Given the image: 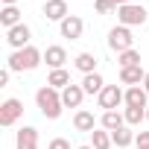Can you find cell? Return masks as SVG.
<instances>
[{
	"label": "cell",
	"instance_id": "1",
	"mask_svg": "<svg viewBox=\"0 0 149 149\" xmlns=\"http://www.w3.org/2000/svg\"><path fill=\"white\" fill-rule=\"evenodd\" d=\"M41 61H44V53L29 44V47H24V50H12L9 58H6V67H9L12 73H24V70H35Z\"/></svg>",
	"mask_w": 149,
	"mask_h": 149
},
{
	"label": "cell",
	"instance_id": "2",
	"mask_svg": "<svg viewBox=\"0 0 149 149\" xmlns=\"http://www.w3.org/2000/svg\"><path fill=\"white\" fill-rule=\"evenodd\" d=\"M35 105H38V111L47 117V120H58L61 117V91H56V88H50V85H44V88H38V94H35Z\"/></svg>",
	"mask_w": 149,
	"mask_h": 149
},
{
	"label": "cell",
	"instance_id": "3",
	"mask_svg": "<svg viewBox=\"0 0 149 149\" xmlns=\"http://www.w3.org/2000/svg\"><path fill=\"white\" fill-rule=\"evenodd\" d=\"M108 47L120 56V53H126V50H134V38H132V29L129 26H111L108 29Z\"/></svg>",
	"mask_w": 149,
	"mask_h": 149
},
{
	"label": "cell",
	"instance_id": "4",
	"mask_svg": "<svg viewBox=\"0 0 149 149\" xmlns=\"http://www.w3.org/2000/svg\"><path fill=\"white\" fill-rule=\"evenodd\" d=\"M146 18H149V12H146L143 6H134V3L117 9V21H120L123 26H140V24H146Z\"/></svg>",
	"mask_w": 149,
	"mask_h": 149
},
{
	"label": "cell",
	"instance_id": "5",
	"mask_svg": "<svg viewBox=\"0 0 149 149\" xmlns=\"http://www.w3.org/2000/svg\"><path fill=\"white\" fill-rule=\"evenodd\" d=\"M97 102H100V108H102V111H117V105H120V102H126V91H123L120 85H105V88H102V94L97 97Z\"/></svg>",
	"mask_w": 149,
	"mask_h": 149
},
{
	"label": "cell",
	"instance_id": "6",
	"mask_svg": "<svg viewBox=\"0 0 149 149\" xmlns=\"http://www.w3.org/2000/svg\"><path fill=\"white\" fill-rule=\"evenodd\" d=\"M21 114H24V102L21 100H15V97L3 100V105H0V126H15L21 120Z\"/></svg>",
	"mask_w": 149,
	"mask_h": 149
},
{
	"label": "cell",
	"instance_id": "7",
	"mask_svg": "<svg viewBox=\"0 0 149 149\" xmlns=\"http://www.w3.org/2000/svg\"><path fill=\"white\" fill-rule=\"evenodd\" d=\"M29 38H32V29H29L26 24H18V26L6 29V44H9L12 50H24V47H29Z\"/></svg>",
	"mask_w": 149,
	"mask_h": 149
},
{
	"label": "cell",
	"instance_id": "8",
	"mask_svg": "<svg viewBox=\"0 0 149 149\" xmlns=\"http://www.w3.org/2000/svg\"><path fill=\"white\" fill-rule=\"evenodd\" d=\"M58 29H61V38H70V41H76V38H82L85 21H82L79 15H67V18L58 24Z\"/></svg>",
	"mask_w": 149,
	"mask_h": 149
},
{
	"label": "cell",
	"instance_id": "9",
	"mask_svg": "<svg viewBox=\"0 0 149 149\" xmlns=\"http://www.w3.org/2000/svg\"><path fill=\"white\" fill-rule=\"evenodd\" d=\"M82 100H85V91H82V85H67L64 91H61V105L64 108H79L82 105Z\"/></svg>",
	"mask_w": 149,
	"mask_h": 149
},
{
	"label": "cell",
	"instance_id": "10",
	"mask_svg": "<svg viewBox=\"0 0 149 149\" xmlns=\"http://www.w3.org/2000/svg\"><path fill=\"white\" fill-rule=\"evenodd\" d=\"M44 61H47L53 70H61V67H64V61H67V50H64V47H58V44H50V47L44 50Z\"/></svg>",
	"mask_w": 149,
	"mask_h": 149
},
{
	"label": "cell",
	"instance_id": "11",
	"mask_svg": "<svg viewBox=\"0 0 149 149\" xmlns=\"http://www.w3.org/2000/svg\"><path fill=\"white\" fill-rule=\"evenodd\" d=\"M149 94L143 91V85H134V88H126V108H149Z\"/></svg>",
	"mask_w": 149,
	"mask_h": 149
},
{
	"label": "cell",
	"instance_id": "12",
	"mask_svg": "<svg viewBox=\"0 0 149 149\" xmlns=\"http://www.w3.org/2000/svg\"><path fill=\"white\" fill-rule=\"evenodd\" d=\"M15 149H38V129L24 126L15 137Z\"/></svg>",
	"mask_w": 149,
	"mask_h": 149
},
{
	"label": "cell",
	"instance_id": "13",
	"mask_svg": "<svg viewBox=\"0 0 149 149\" xmlns=\"http://www.w3.org/2000/svg\"><path fill=\"white\" fill-rule=\"evenodd\" d=\"M44 18L61 24L67 18V0H47V3H44Z\"/></svg>",
	"mask_w": 149,
	"mask_h": 149
},
{
	"label": "cell",
	"instance_id": "14",
	"mask_svg": "<svg viewBox=\"0 0 149 149\" xmlns=\"http://www.w3.org/2000/svg\"><path fill=\"white\" fill-rule=\"evenodd\" d=\"M73 129H76V132H94L97 129V120H94V114L91 111H85V108H79L76 114H73Z\"/></svg>",
	"mask_w": 149,
	"mask_h": 149
},
{
	"label": "cell",
	"instance_id": "15",
	"mask_svg": "<svg viewBox=\"0 0 149 149\" xmlns=\"http://www.w3.org/2000/svg\"><path fill=\"white\" fill-rule=\"evenodd\" d=\"M100 126H102L105 132H117V129H123V126H126V117H123L120 111H102Z\"/></svg>",
	"mask_w": 149,
	"mask_h": 149
},
{
	"label": "cell",
	"instance_id": "16",
	"mask_svg": "<svg viewBox=\"0 0 149 149\" xmlns=\"http://www.w3.org/2000/svg\"><path fill=\"white\" fill-rule=\"evenodd\" d=\"M143 76H146V73L140 70V64H134V67H123V70H120V82L129 85V88L143 85Z\"/></svg>",
	"mask_w": 149,
	"mask_h": 149
},
{
	"label": "cell",
	"instance_id": "17",
	"mask_svg": "<svg viewBox=\"0 0 149 149\" xmlns=\"http://www.w3.org/2000/svg\"><path fill=\"white\" fill-rule=\"evenodd\" d=\"M0 24H3V29H12V26L24 24L21 21V9L18 6H3L0 9Z\"/></svg>",
	"mask_w": 149,
	"mask_h": 149
},
{
	"label": "cell",
	"instance_id": "18",
	"mask_svg": "<svg viewBox=\"0 0 149 149\" xmlns=\"http://www.w3.org/2000/svg\"><path fill=\"white\" fill-rule=\"evenodd\" d=\"M73 67L82 70L85 76H88V73H97V56L94 53H79L76 58H73Z\"/></svg>",
	"mask_w": 149,
	"mask_h": 149
},
{
	"label": "cell",
	"instance_id": "19",
	"mask_svg": "<svg viewBox=\"0 0 149 149\" xmlns=\"http://www.w3.org/2000/svg\"><path fill=\"white\" fill-rule=\"evenodd\" d=\"M102 88H105V79L100 76V73H88V76L82 79V91H85V94H97V97H100Z\"/></svg>",
	"mask_w": 149,
	"mask_h": 149
},
{
	"label": "cell",
	"instance_id": "20",
	"mask_svg": "<svg viewBox=\"0 0 149 149\" xmlns=\"http://www.w3.org/2000/svg\"><path fill=\"white\" fill-rule=\"evenodd\" d=\"M134 137H137V134H134V132H132L129 126H123V129H117V132H111V143H114V146H120V149H126V146H132V143H134Z\"/></svg>",
	"mask_w": 149,
	"mask_h": 149
},
{
	"label": "cell",
	"instance_id": "21",
	"mask_svg": "<svg viewBox=\"0 0 149 149\" xmlns=\"http://www.w3.org/2000/svg\"><path fill=\"white\" fill-rule=\"evenodd\" d=\"M47 85H50V88H56V91H64V88L70 85V73H67L64 67H61V70H50Z\"/></svg>",
	"mask_w": 149,
	"mask_h": 149
},
{
	"label": "cell",
	"instance_id": "22",
	"mask_svg": "<svg viewBox=\"0 0 149 149\" xmlns=\"http://www.w3.org/2000/svg\"><path fill=\"white\" fill-rule=\"evenodd\" d=\"M91 146H94V149H111V146H114V143H111V132L94 129V132H91Z\"/></svg>",
	"mask_w": 149,
	"mask_h": 149
},
{
	"label": "cell",
	"instance_id": "23",
	"mask_svg": "<svg viewBox=\"0 0 149 149\" xmlns=\"http://www.w3.org/2000/svg\"><path fill=\"white\" fill-rule=\"evenodd\" d=\"M117 64H120V70L123 67H134V64H140V53L137 50H126V53L117 56Z\"/></svg>",
	"mask_w": 149,
	"mask_h": 149
},
{
	"label": "cell",
	"instance_id": "24",
	"mask_svg": "<svg viewBox=\"0 0 149 149\" xmlns=\"http://www.w3.org/2000/svg\"><path fill=\"white\" fill-rule=\"evenodd\" d=\"M123 117H126V126H140L146 120V108H126Z\"/></svg>",
	"mask_w": 149,
	"mask_h": 149
},
{
	"label": "cell",
	"instance_id": "25",
	"mask_svg": "<svg viewBox=\"0 0 149 149\" xmlns=\"http://www.w3.org/2000/svg\"><path fill=\"white\" fill-rule=\"evenodd\" d=\"M94 6H97V12H100V15H111V12L117 9V3H114V0H97Z\"/></svg>",
	"mask_w": 149,
	"mask_h": 149
},
{
	"label": "cell",
	"instance_id": "26",
	"mask_svg": "<svg viewBox=\"0 0 149 149\" xmlns=\"http://www.w3.org/2000/svg\"><path fill=\"white\" fill-rule=\"evenodd\" d=\"M47 149H70V140H64V137H53Z\"/></svg>",
	"mask_w": 149,
	"mask_h": 149
},
{
	"label": "cell",
	"instance_id": "27",
	"mask_svg": "<svg viewBox=\"0 0 149 149\" xmlns=\"http://www.w3.org/2000/svg\"><path fill=\"white\" fill-rule=\"evenodd\" d=\"M134 143H137V146H149V132H137Z\"/></svg>",
	"mask_w": 149,
	"mask_h": 149
},
{
	"label": "cell",
	"instance_id": "28",
	"mask_svg": "<svg viewBox=\"0 0 149 149\" xmlns=\"http://www.w3.org/2000/svg\"><path fill=\"white\" fill-rule=\"evenodd\" d=\"M9 76H12V70H9V67H6V70H0V85H6Z\"/></svg>",
	"mask_w": 149,
	"mask_h": 149
},
{
	"label": "cell",
	"instance_id": "29",
	"mask_svg": "<svg viewBox=\"0 0 149 149\" xmlns=\"http://www.w3.org/2000/svg\"><path fill=\"white\" fill-rule=\"evenodd\" d=\"M143 91L149 94V73H146V76H143Z\"/></svg>",
	"mask_w": 149,
	"mask_h": 149
},
{
	"label": "cell",
	"instance_id": "30",
	"mask_svg": "<svg viewBox=\"0 0 149 149\" xmlns=\"http://www.w3.org/2000/svg\"><path fill=\"white\" fill-rule=\"evenodd\" d=\"M3 6H18V0H0Z\"/></svg>",
	"mask_w": 149,
	"mask_h": 149
},
{
	"label": "cell",
	"instance_id": "31",
	"mask_svg": "<svg viewBox=\"0 0 149 149\" xmlns=\"http://www.w3.org/2000/svg\"><path fill=\"white\" fill-rule=\"evenodd\" d=\"M114 3H117V9H120V6H129L132 0H114Z\"/></svg>",
	"mask_w": 149,
	"mask_h": 149
},
{
	"label": "cell",
	"instance_id": "32",
	"mask_svg": "<svg viewBox=\"0 0 149 149\" xmlns=\"http://www.w3.org/2000/svg\"><path fill=\"white\" fill-rule=\"evenodd\" d=\"M76 149H94V146H91V143H88V146H76Z\"/></svg>",
	"mask_w": 149,
	"mask_h": 149
},
{
	"label": "cell",
	"instance_id": "33",
	"mask_svg": "<svg viewBox=\"0 0 149 149\" xmlns=\"http://www.w3.org/2000/svg\"><path fill=\"white\" fill-rule=\"evenodd\" d=\"M146 123H149V108H146Z\"/></svg>",
	"mask_w": 149,
	"mask_h": 149
},
{
	"label": "cell",
	"instance_id": "34",
	"mask_svg": "<svg viewBox=\"0 0 149 149\" xmlns=\"http://www.w3.org/2000/svg\"><path fill=\"white\" fill-rule=\"evenodd\" d=\"M137 149H149V146H137Z\"/></svg>",
	"mask_w": 149,
	"mask_h": 149
}]
</instances>
